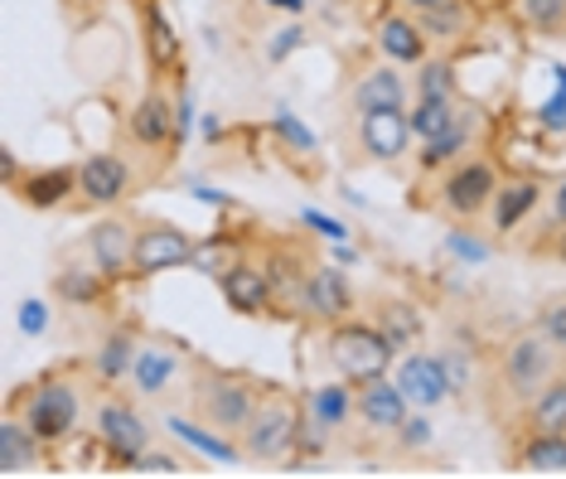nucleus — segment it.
Instances as JSON below:
<instances>
[{
    "label": "nucleus",
    "instance_id": "obj_1",
    "mask_svg": "<svg viewBox=\"0 0 566 479\" xmlns=\"http://www.w3.org/2000/svg\"><path fill=\"white\" fill-rule=\"evenodd\" d=\"M566 373V348L552 340V334L537 325V330H518L513 340L504 344V364H499V383H504V397H513L518 407L533 403L543 387Z\"/></svg>",
    "mask_w": 566,
    "mask_h": 479
},
{
    "label": "nucleus",
    "instance_id": "obj_2",
    "mask_svg": "<svg viewBox=\"0 0 566 479\" xmlns=\"http://www.w3.org/2000/svg\"><path fill=\"white\" fill-rule=\"evenodd\" d=\"M301 426H305V407L286 397L281 387L272 393H262V403H256L252 421L242 426V456L256 460V465H272V460H286L295 446H301Z\"/></svg>",
    "mask_w": 566,
    "mask_h": 479
},
{
    "label": "nucleus",
    "instance_id": "obj_3",
    "mask_svg": "<svg viewBox=\"0 0 566 479\" xmlns=\"http://www.w3.org/2000/svg\"><path fill=\"white\" fill-rule=\"evenodd\" d=\"M256 403H262V393H256L252 378H242V373H218L209 364H199V378H195L199 421L218 426L223 436H242V426L252 421Z\"/></svg>",
    "mask_w": 566,
    "mask_h": 479
},
{
    "label": "nucleus",
    "instance_id": "obj_4",
    "mask_svg": "<svg viewBox=\"0 0 566 479\" xmlns=\"http://www.w3.org/2000/svg\"><path fill=\"white\" fill-rule=\"evenodd\" d=\"M83 412H87L83 407V387L73 378H44V383H34L30 393L20 397V417H24V426H30L44 446L78 436Z\"/></svg>",
    "mask_w": 566,
    "mask_h": 479
},
{
    "label": "nucleus",
    "instance_id": "obj_5",
    "mask_svg": "<svg viewBox=\"0 0 566 479\" xmlns=\"http://www.w3.org/2000/svg\"><path fill=\"white\" fill-rule=\"evenodd\" d=\"M329 364L339 368V378H349L354 387L368 378H382L392 368L397 348L388 344V334L378 325H364V320H339L329 325Z\"/></svg>",
    "mask_w": 566,
    "mask_h": 479
},
{
    "label": "nucleus",
    "instance_id": "obj_6",
    "mask_svg": "<svg viewBox=\"0 0 566 479\" xmlns=\"http://www.w3.org/2000/svg\"><path fill=\"white\" fill-rule=\"evenodd\" d=\"M93 426H97V441H102V450H107V460L122 465V470H132V465L150 450V431H146V421H140V412L132 403H117V397L97 403Z\"/></svg>",
    "mask_w": 566,
    "mask_h": 479
},
{
    "label": "nucleus",
    "instance_id": "obj_7",
    "mask_svg": "<svg viewBox=\"0 0 566 479\" xmlns=\"http://www.w3.org/2000/svg\"><path fill=\"white\" fill-rule=\"evenodd\" d=\"M499 194V170L489 160H460L441 185V209L450 218H480L484 209H494Z\"/></svg>",
    "mask_w": 566,
    "mask_h": 479
},
{
    "label": "nucleus",
    "instance_id": "obj_8",
    "mask_svg": "<svg viewBox=\"0 0 566 479\" xmlns=\"http://www.w3.org/2000/svg\"><path fill=\"white\" fill-rule=\"evenodd\" d=\"M195 262V238L175 223H140L136 228V252H132V271L136 277H160V271L189 267Z\"/></svg>",
    "mask_w": 566,
    "mask_h": 479
},
{
    "label": "nucleus",
    "instance_id": "obj_9",
    "mask_svg": "<svg viewBox=\"0 0 566 479\" xmlns=\"http://www.w3.org/2000/svg\"><path fill=\"white\" fill-rule=\"evenodd\" d=\"M126 194H132V165H126L122 155L102 150V155H87L78 165V199L87 209H112V204H122Z\"/></svg>",
    "mask_w": 566,
    "mask_h": 479
},
{
    "label": "nucleus",
    "instance_id": "obj_10",
    "mask_svg": "<svg viewBox=\"0 0 566 479\" xmlns=\"http://www.w3.org/2000/svg\"><path fill=\"white\" fill-rule=\"evenodd\" d=\"M354 407H358V421L373 426V431H402V421L411 417V403L402 397V387H397V378L388 383V373H382V378L358 383Z\"/></svg>",
    "mask_w": 566,
    "mask_h": 479
},
{
    "label": "nucleus",
    "instance_id": "obj_11",
    "mask_svg": "<svg viewBox=\"0 0 566 479\" xmlns=\"http://www.w3.org/2000/svg\"><path fill=\"white\" fill-rule=\"evenodd\" d=\"M301 310H305L311 320H319V325H339V320H349V310H354V287L344 281V271L315 267L311 281H305Z\"/></svg>",
    "mask_w": 566,
    "mask_h": 479
},
{
    "label": "nucleus",
    "instance_id": "obj_12",
    "mask_svg": "<svg viewBox=\"0 0 566 479\" xmlns=\"http://www.w3.org/2000/svg\"><path fill=\"white\" fill-rule=\"evenodd\" d=\"M218 287H223V301H228V310H238V315H266L272 310V301H276V287H272V277H266L256 262H233L218 277Z\"/></svg>",
    "mask_w": 566,
    "mask_h": 479
},
{
    "label": "nucleus",
    "instance_id": "obj_13",
    "mask_svg": "<svg viewBox=\"0 0 566 479\" xmlns=\"http://www.w3.org/2000/svg\"><path fill=\"white\" fill-rule=\"evenodd\" d=\"M358 140H364L368 160L378 165H397L411 146V122L402 116V107H388V112H368L364 126H358Z\"/></svg>",
    "mask_w": 566,
    "mask_h": 479
},
{
    "label": "nucleus",
    "instance_id": "obj_14",
    "mask_svg": "<svg viewBox=\"0 0 566 479\" xmlns=\"http://www.w3.org/2000/svg\"><path fill=\"white\" fill-rule=\"evenodd\" d=\"M397 387H402V397L417 412H431L436 403L450 397V383H446L441 358L436 354H407L402 364H397Z\"/></svg>",
    "mask_w": 566,
    "mask_h": 479
},
{
    "label": "nucleus",
    "instance_id": "obj_15",
    "mask_svg": "<svg viewBox=\"0 0 566 479\" xmlns=\"http://www.w3.org/2000/svg\"><path fill=\"white\" fill-rule=\"evenodd\" d=\"M136 228L140 223H126V218H107L87 232V252H93V267H102L112 281L132 271V252H136Z\"/></svg>",
    "mask_w": 566,
    "mask_h": 479
},
{
    "label": "nucleus",
    "instance_id": "obj_16",
    "mask_svg": "<svg viewBox=\"0 0 566 479\" xmlns=\"http://www.w3.org/2000/svg\"><path fill=\"white\" fill-rule=\"evenodd\" d=\"M179 373H185V358H179L170 344L150 340V344H140V348H136L132 383H136V393H140V397H165V393H170V387L179 383Z\"/></svg>",
    "mask_w": 566,
    "mask_h": 479
},
{
    "label": "nucleus",
    "instance_id": "obj_17",
    "mask_svg": "<svg viewBox=\"0 0 566 479\" xmlns=\"http://www.w3.org/2000/svg\"><path fill=\"white\" fill-rule=\"evenodd\" d=\"M132 140L140 150H160V146H175V107L170 97L150 87L146 97L132 107Z\"/></svg>",
    "mask_w": 566,
    "mask_h": 479
},
{
    "label": "nucleus",
    "instance_id": "obj_18",
    "mask_svg": "<svg viewBox=\"0 0 566 479\" xmlns=\"http://www.w3.org/2000/svg\"><path fill=\"white\" fill-rule=\"evenodd\" d=\"M44 460V441L24 426L20 412L0 421V475H34Z\"/></svg>",
    "mask_w": 566,
    "mask_h": 479
},
{
    "label": "nucleus",
    "instance_id": "obj_19",
    "mask_svg": "<svg viewBox=\"0 0 566 479\" xmlns=\"http://www.w3.org/2000/svg\"><path fill=\"white\" fill-rule=\"evenodd\" d=\"M474 136H480V107H460L455 116V126H450L446 136H436L427 140V146L417 150V160H421V170H441V165H460V155H465L474 146Z\"/></svg>",
    "mask_w": 566,
    "mask_h": 479
},
{
    "label": "nucleus",
    "instance_id": "obj_20",
    "mask_svg": "<svg viewBox=\"0 0 566 479\" xmlns=\"http://www.w3.org/2000/svg\"><path fill=\"white\" fill-rule=\"evenodd\" d=\"M165 426L185 441L189 450H199V456H209V460H218V465H238V460H248L242 456V441L238 436H223L218 426H209V421H189V417H165Z\"/></svg>",
    "mask_w": 566,
    "mask_h": 479
},
{
    "label": "nucleus",
    "instance_id": "obj_21",
    "mask_svg": "<svg viewBox=\"0 0 566 479\" xmlns=\"http://www.w3.org/2000/svg\"><path fill=\"white\" fill-rule=\"evenodd\" d=\"M73 189H78V170H69V165H54V170H34L20 179V204H30V209H59L63 199H73Z\"/></svg>",
    "mask_w": 566,
    "mask_h": 479
},
{
    "label": "nucleus",
    "instance_id": "obj_22",
    "mask_svg": "<svg viewBox=\"0 0 566 479\" xmlns=\"http://www.w3.org/2000/svg\"><path fill=\"white\" fill-rule=\"evenodd\" d=\"M354 383L344 378V383H325V387H315L311 397H305V421H315L319 431H339L344 421L354 417Z\"/></svg>",
    "mask_w": 566,
    "mask_h": 479
},
{
    "label": "nucleus",
    "instance_id": "obj_23",
    "mask_svg": "<svg viewBox=\"0 0 566 479\" xmlns=\"http://www.w3.org/2000/svg\"><path fill=\"white\" fill-rule=\"evenodd\" d=\"M378 44H382V54L397 59V63H421L427 59V34H421V24L417 15H382L378 24Z\"/></svg>",
    "mask_w": 566,
    "mask_h": 479
},
{
    "label": "nucleus",
    "instance_id": "obj_24",
    "mask_svg": "<svg viewBox=\"0 0 566 479\" xmlns=\"http://www.w3.org/2000/svg\"><path fill=\"white\" fill-rule=\"evenodd\" d=\"M421 24V34L427 39H441V44H455V39L474 34V24L480 15L470 10V0H450V6H436V10H411Z\"/></svg>",
    "mask_w": 566,
    "mask_h": 479
},
{
    "label": "nucleus",
    "instance_id": "obj_25",
    "mask_svg": "<svg viewBox=\"0 0 566 479\" xmlns=\"http://www.w3.org/2000/svg\"><path fill=\"white\" fill-rule=\"evenodd\" d=\"M311 271H315V262H311V257H301L295 248H276L272 257H266V277H272V287H276V301H295V305H301Z\"/></svg>",
    "mask_w": 566,
    "mask_h": 479
},
{
    "label": "nucleus",
    "instance_id": "obj_26",
    "mask_svg": "<svg viewBox=\"0 0 566 479\" xmlns=\"http://www.w3.org/2000/svg\"><path fill=\"white\" fill-rule=\"evenodd\" d=\"M527 431H547V436H566V373H557L533 403L523 407Z\"/></svg>",
    "mask_w": 566,
    "mask_h": 479
},
{
    "label": "nucleus",
    "instance_id": "obj_27",
    "mask_svg": "<svg viewBox=\"0 0 566 479\" xmlns=\"http://www.w3.org/2000/svg\"><path fill=\"white\" fill-rule=\"evenodd\" d=\"M107 271H102V267H78V262H73V267H63L59 271V277H54V295H59V301H69V305H102V295H107Z\"/></svg>",
    "mask_w": 566,
    "mask_h": 479
},
{
    "label": "nucleus",
    "instance_id": "obj_28",
    "mask_svg": "<svg viewBox=\"0 0 566 479\" xmlns=\"http://www.w3.org/2000/svg\"><path fill=\"white\" fill-rule=\"evenodd\" d=\"M402 102H407V83H402V73H392V69H373V73H364V83L354 87V107L364 116L402 107Z\"/></svg>",
    "mask_w": 566,
    "mask_h": 479
},
{
    "label": "nucleus",
    "instance_id": "obj_29",
    "mask_svg": "<svg viewBox=\"0 0 566 479\" xmlns=\"http://www.w3.org/2000/svg\"><path fill=\"white\" fill-rule=\"evenodd\" d=\"M543 199V185L537 179H509V185H499V194H494V228L499 232H513L527 218V209Z\"/></svg>",
    "mask_w": 566,
    "mask_h": 479
},
{
    "label": "nucleus",
    "instance_id": "obj_30",
    "mask_svg": "<svg viewBox=\"0 0 566 479\" xmlns=\"http://www.w3.org/2000/svg\"><path fill=\"white\" fill-rule=\"evenodd\" d=\"M373 325L388 334V344L397 348V354L427 340V320H421L407 301H382V305H378V315H373Z\"/></svg>",
    "mask_w": 566,
    "mask_h": 479
},
{
    "label": "nucleus",
    "instance_id": "obj_31",
    "mask_svg": "<svg viewBox=\"0 0 566 479\" xmlns=\"http://www.w3.org/2000/svg\"><path fill=\"white\" fill-rule=\"evenodd\" d=\"M518 470L527 475H566V436L547 431H527V441L518 446Z\"/></svg>",
    "mask_w": 566,
    "mask_h": 479
},
{
    "label": "nucleus",
    "instance_id": "obj_32",
    "mask_svg": "<svg viewBox=\"0 0 566 479\" xmlns=\"http://www.w3.org/2000/svg\"><path fill=\"white\" fill-rule=\"evenodd\" d=\"M460 107L465 102L460 97H417V107H411V136L427 146V140H436V136H446L450 126H455V116H460Z\"/></svg>",
    "mask_w": 566,
    "mask_h": 479
},
{
    "label": "nucleus",
    "instance_id": "obj_33",
    "mask_svg": "<svg viewBox=\"0 0 566 479\" xmlns=\"http://www.w3.org/2000/svg\"><path fill=\"white\" fill-rule=\"evenodd\" d=\"M146 54H150V69H160V73H170L179 63V34L170 30V20H165L160 0L146 6Z\"/></svg>",
    "mask_w": 566,
    "mask_h": 479
},
{
    "label": "nucleus",
    "instance_id": "obj_34",
    "mask_svg": "<svg viewBox=\"0 0 566 479\" xmlns=\"http://www.w3.org/2000/svg\"><path fill=\"white\" fill-rule=\"evenodd\" d=\"M136 340L126 330H112L107 340H102V348H97V358H93V373L102 383H117L122 373H132V364H136Z\"/></svg>",
    "mask_w": 566,
    "mask_h": 479
},
{
    "label": "nucleus",
    "instance_id": "obj_35",
    "mask_svg": "<svg viewBox=\"0 0 566 479\" xmlns=\"http://www.w3.org/2000/svg\"><path fill=\"white\" fill-rule=\"evenodd\" d=\"M518 15L533 34L566 39V0H518Z\"/></svg>",
    "mask_w": 566,
    "mask_h": 479
},
{
    "label": "nucleus",
    "instance_id": "obj_36",
    "mask_svg": "<svg viewBox=\"0 0 566 479\" xmlns=\"http://www.w3.org/2000/svg\"><path fill=\"white\" fill-rule=\"evenodd\" d=\"M441 373H446V383H450V393L455 397H465L474 383H480V368H474V354H470V344H450L441 348Z\"/></svg>",
    "mask_w": 566,
    "mask_h": 479
},
{
    "label": "nucleus",
    "instance_id": "obj_37",
    "mask_svg": "<svg viewBox=\"0 0 566 479\" xmlns=\"http://www.w3.org/2000/svg\"><path fill=\"white\" fill-rule=\"evenodd\" d=\"M417 97H460V87H455V63H450V59H421Z\"/></svg>",
    "mask_w": 566,
    "mask_h": 479
},
{
    "label": "nucleus",
    "instance_id": "obj_38",
    "mask_svg": "<svg viewBox=\"0 0 566 479\" xmlns=\"http://www.w3.org/2000/svg\"><path fill=\"white\" fill-rule=\"evenodd\" d=\"M233 262H242L233 242H228V238H209V242H195V262H189V267L203 271V277H223Z\"/></svg>",
    "mask_w": 566,
    "mask_h": 479
},
{
    "label": "nucleus",
    "instance_id": "obj_39",
    "mask_svg": "<svg viewBox=\"0 0 566 479\" xmlns=\"http://www.w3.org/2000/svg\"><path fill=\"white\" fill-rule=\"evenodd\" d=\"M44 330H49V305H44V301H34V295H30V301L20 305V334H30V340H40Z\"/></svg>",
    "mask_w": 566,
    "mask_h": 479
},
{
    "label": "nucleus",
    "instance_id": "obj_40",
    "mask_svg": "<svg viewBox=\"0 0 566 479\" xmlns=\"http://www.w3.org/2000/svg\"><path fill=\"white\" fill-rule=\"evenodd\" d=\"M446 252H450V257H460V262H470V267H480L484 257H489L484 242L465 238V232H450V238H446Z\"/></svg>",
    "mask_w": 566,
    "mask_h": 479
},
{
    "label": "nucleus",
    "instance_id": "obj_41",
    "mask_svg": "<svg viewBox=\"0 0 566 479\" xmlns=\"http://www.w3.org/2000/svg\"><path fill=\"white\" fill-rule=\"evenodd\" d=\"M276 132H281V136H286V140H291V146H295V150H315V132H305V126H301V122H295V116H291L286 107H281V112H276Z\"/></svg>",
    "mask_w": 566,
    "mask_h": 479
},
{
    "label": "nucleus",
    "instance_id": "obj_42",
    "mask_svg": "<svg viewBox=\"0 0 566 479\" xmlns=\"http://www.w3.org/2000/svg\"><path fill=\"white\" fill-rule=\"evenodd\" d=\"M301 223H305V228H315L319 238H329V242H349V228L334 223V218H325L319 209H301Z\"/></svg>",
    "mask_w": 566,
    "mask_h": 479
},
{
    "label": "nucleus",
    "instance_id": "obj_43",
    "mask_svg": "<svg viewBox=\"0 0 566 479\" xmlns=\"http://www.w3.org/2000/svg\"><path fill=\"white\" fill-rule=\"evenodd\" d=\"M543 126L547 132H562L566 126V69H557V97L543 107Z\"/></svg>",
    "mask_w": 566,
    "mask_h": 479
},
{
    "label": "nucleus",
    "instance_id": "obj_44",
    "mask_svg": "<svg viewBox=\"0 0 566 479\" xmlns=\"http://www.w3.org/2000/svg\"><path fill=\"white\" fill-rule=\"evenodd\" d=\"M132 470H140V475H185V465H179L175 456H160V450H146Z\"/></svg>",
    "mask_w": 566,
    "mask_h": 479
},
{
    "label": "nucleus",
    "instance_id": "obj_45",
    "mask_svg": "<svg viewBox=\"0 0 566 479\" xmlns=\"http://www.w3.org/2000/svg\"><path fill=\"white\" fill-rule=\"evenodd\" d=\"M543 330L557 340L562 348H566V301H557V305H547V315H543Z\"/></svg>",
    "mask_w": 566,
    "mask_h": 479
},
{
    "label": "nucleus",
    "instance_id": "obj_46",
    "mask_svg": "<svg viewBox=\"0 0 566 479\" xmlns=\"http://www.w3.org/2000/svg\"><path fill=\"white\" fill-rule=\"evenodd\" d=\"M402 441L407 446H427L431 441V421L427 417H407L402 421Z\"/></svg>",
    "mask_w": 566,
    "mask_h": 479
},
{
    "label": "nucleus",
    "instance_id": "obj_47",
    "mask_svg": "<svg viewBox=\"0 0 566 479\" xmlns=\"http://www.w3.org/2000/svg\"><path fill=\"white\" fill-rule=\"evenodd\" d=\"M301 39H305V30H295V24H291V30H281V34H276V44H272V59H286L291 49L301 44Z\"/></svg>",
    "mask_w": 566,
    "mask_h": 479
},
{
    "label": "nucleus",
    "instance_id": "obj_48",
    "mask_svg": "<svg viewBox=\"0 0 566 479\" xmlns=\"http://www.w3.org/2000/svg\"><path fill=\"white\" fill-rule=\"evenodd\" d=\"M552 218L566 228V175L557 179V189H552Z\"/></svg>",
    "mask_w": 566,
    "mask_h": 479
},
{
    "label": "nucleus",
    "instance_id": "obj_49",
    "mask_svg": "<svg viewBox=\"0 0 566 479\" xmlns=\"http://www.w3.org/2000/svg\"><path fill=\"white\" fill-rule=\"evenodd\" d=\"M334 262L354 267V262H358V252H354V248H344V242H334Z\"/></svg>",
    "mask_w": 566,
    "mask_h": 479
},
{
    "label": "nucleus",
    "instance_id": "obj_50",
    "mask_svg": "<svg viewBox=\"0 0 566 479\" xmlns=\"http://www.w3.org/2000/svg\"><path fill=\"white\" fill-rule=\"evenodd\" d=\"M407 10H436V6H450V0H402Z\"/></svg>",
    "mask_w": 566,
    "mask_h": 479
},
{
    "label": "nucleus",
    "instance_id": "obj_51",
    "mask_svg": "<svg viewBox=\"0 0 566 479\" xmlns=\"http://www.w3.org/2000/svg\"><path fill=\"white\" fill-rule=\"evenodd\" d=\"M266 6H281V10H291V15H301L305 0H266Z\"/></svg>",
    "mask_w": 566,
    "mask_h": 479
}]
</instances>
